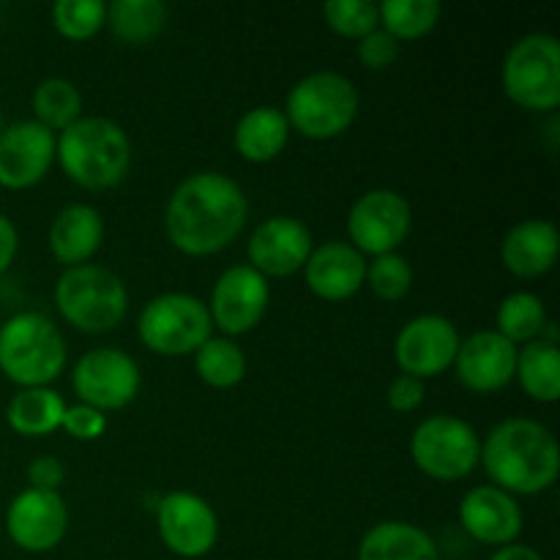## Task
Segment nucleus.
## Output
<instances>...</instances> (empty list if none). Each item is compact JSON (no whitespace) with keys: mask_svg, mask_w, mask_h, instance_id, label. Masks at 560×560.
Returning a JSON list of instances; mask_svg holds the SVG:
<instances>
[{"mask_svg":"<svg viewBox=\"0 0 560 560\" xmlns=\"http://www.w3.org/2000/svg\"><path fill=\"white\" fill-rule=\"evenodd\" d=\"M312 233L301 219L271 217L260 222L246 244L249 266L262 277H290L301 271L312 255Z\"/></svg>","mask_w":560,"mask_h":560,"instance_id":"f3484780","label":"nucleus"},{"mask_svg":"<svg viewBox=\"0 0 560 560\" xmlns=\"http://www.w3.org/2000/svg\"><path fill=\"white\" fill-rule=\"evenodd\" d=\"M459 523L481 545L506 547L523 534V509L509 492L481 485L465 492L459 503Z\"/></svg>","mask_w":560,"mask_h":560,"instance_id":"6ab92c4d","label":"nucleus"},{"mask_svg":"<svg viewBox=\"0 0 560 560\" xmlns=\"http://www.w3.org/2000/svg\"><path fill=\"white\" fill-rule=\"evenodd\" d=\"M211 312L197 295L164 293L142 306L137 334L153 353L189 355L211 339Z\"/></svg>","mask_w":560,"mask_h":560,"instance_id":"6e6552de","label":"nucleus"},{"mask_svg":"<svg viewBox=\"0 0 560 560\" xmlns=\"http://www.w3.org/2000/svg\"><path fill=\"white\" fill-rule=\"evenodd\" d=\"M167 9L162 0H113L107 5V25L126 44H148L162 33Z\"/></svg>","mask_w":560,"mask_h":560,"instance_id":"bb28decb","label":"nucleus"},{"mask_svg":"<svg viewBox=\"0 0 560 560\" xmlns=\"http://www.w3.org/2000/svg\"><path fill=\"white\" fill-rule=\"evenodd\" d=\"M503 91L514 104L550 113L560 104V44L552 33L523 36L503 60Z\"/></svg>","mask_w":560,"mask_h":560,"instance_id":"0eeeda50","label":"nucleus"},{"mask_svg":"<svg viewBox=\"0 0 560 560\" xmlns=\"http://www.w3.org/2000/svg\"><path fill=\"white\" fill-rule=\"evenodd\" d=\"M490 560H545V558L528 545H506L501 547V550H495V556Z\"/></svg>","mask_w":560,"mask_h":560,"instance_id":"ea45409f","label":"nucleus"},{"mask_svg":"<svg viewBox=\"0 0 560 560\" xmlns=\"http://www.w3.org/2000/svg\"><path fill=\"white\" fill-rule=\"evenodd\" d=\"M55 162V135L36 120L3 126L0 131V186L31 189Z\"/></svg>","mask_w":560,"mask_h":560,"instance_id":"dca6fc26","label":"nucleus"},{"mask_svg":"<svg viewBox=\"0 0 560 560\" xmlns=\"http://www.w3.org/2000/svg\"><path fill=\"white\" fill-rule=\"evenodd\" d=\"M355 55H359V60L366 69H388V66H394V60L399 58V42L394 36H388L383 27H375V31L366 33L364 38H359Z\"/></svg>","mask_w":560,"mask_h":560,"instance_id":"f704fd0d","label":"nucleus"},{"mask_svg":"<svg viewBox=\"0 0 560 560\" xmlns=\"http://www.w3.org/2000/svg\"><path fill=\"white\" fill-rule=\"evenodd\" d=\"M0 131H3V120H0Z\"/></svg>","mask_w":560,"mask_h":560,"instance_id":"a19ab883","label":"nucleus"},{"mask_svg":"<svg viewBox=\"0 0 560 560\" xmlns=\"http://www.w3.org/2000/svg\"><path fill=\"white\" fill-rule=\"evenodd\" d=\"M60 430H66L77 441H96L107 432V416L88 405H74V408H66Z\"/></svg>","mask_w":560,"mask_h":560,"instance_id":"c9c22d12","label":"nucleus"},{"mask_svg":"<svg viewBox=\"0 0 560 560\" xmlns=\"http://www.w3.org/2000/svg\"><path fill=\"white\" fill-rule=\"evenodd\" d=\"M498 328L501 337H506L512 345H528L541 339V331L550 323L545 310V301L534 293H512L498 306Z\"/></svg>","mask_w":560,"mask_h":560,"instance_id":"c85d7f7f","label":"nucleus"},{"mask_svg":"<svg viewBox=\"0 0 560 560\" xmlns=\"http://www.w3.org/2000/svg\"><path fill=\"white\" fill-rule=\"evenodd\" d=\"M195 370L211 388H233L246 375V355L233 339L211 337L195 353Z\"/></svg>","mask_w":560,"mask_h":560,"instance_id":"c756f323","label":"nucleus"},{"mask_svg":"<svg viewBox=\"0 0 560 560\" xmlns=\"http://www.w3.org/2000/svg\"><path fill=\"white\" fill-rule=\"evenodd\" d=\"M359 104V91L348 77L339 71H315L290 88L282 113L290 129H299L310 140H331L350 129Z\"/></svg>","mask_w":560,"mask_h":560,"instance_id":"423d86ee","label":"nucleus"},{"mask_svg":"<svg viewBox=\"0 0 560 560\" xmlns=\"http://www.w3.org/2000/svg\"><path fill=\"white\" fill-rule=\"evenodd\" d=\"M66 479V468L60 465V459L49 457H36L31 465H27V481H31L33 490H47V492H58V487L63 485Z\"/></svg>","mask_w":560,"mask_h":560,"instance_id":"4c0bfd02","label":"nucleus"},{"mask_svg":"<svg viewBox=\"0 0 560 560\" xmlns=\"http://www.w3.org/2000/svg\"><path fill=\"white\" fill-rule=\"evenodd\" d=\"M271 301L268 279L252 266H233L217 279L211 293V323L230 337L252 331Z\"/></svg>","mask_w":560,"mask_h":560,"instance_id":"4468645a","label":"nucleus"},{"mask_svg":"<svg viewBox=\"0 0 560 560\" xmlns=\"http://www.w3.org/2000/svg\"><path fill=\"white\" fill-rule=\"evenodd\" d=\"M16 249H20V235H16L14 222L5 213H0V273L9 271L14 262Z\"/></svg>","mask_w":560,"mask_h":560,"instance_id":"58836bf2","label":"nucleus"},{"mask_svg":"<svg viewBox=\"0 0 560 560\" xmlns=\"http://www.w3.org/2000/svg\"><path fill=\"white\" fill-rule=\"evenodd\" d=\"M479 463L498 490L539 495L558 481L560 448L556 435L539 421L506 419L481 443Z\"/></svg>","mask_w":560,"mask_h":560,"instance_id":"f03ea898","label":"nucleus"},{"mask_svg":"<svg viewBox=\"0 0 560 560\" xmlns=\"http://www.w3.org/2000/svg\"><path fill=\"white\" fill-rule=\"evenodd\" d=\"M55 156L74 184L109 189L129 173L131 142L124 126L102 115H85L55 137Z\"/></svg>","mask_w":560,"mask_h":560,"instance_id":"7ed1b4c3","label":"nucleus"},{"mask_svg":"<svg viewBox=\"0 0 560 560\" xmlns=\"http://www.w3.org/2000/svg\"><path fill=\"white\" fill-rule=\"evenodd\" d=\"M52 25L71 42H85L107 25V5L102 0H58L52 5Z\"/></svg>","mask_w":560,"mask_h":560,"instance_id":"2f4dec72","label":"nucleus"},{"mask_svg":"<svg viewBox=\"0 0 560 560\" xmlns=\"http://www.w3.org/2000/svg\"><path fill=\"white\" fill-rule=\"evenodd\" d=\"M558 230L547 219H525L514 224L501 244L503 266L514 277L534 279L550 271L558 260Z\"/></svg>","mask_w":560,"mask_h":560,"instance_id":"412c9836","label":"nucleus"},{"mask_svg":"<svg viewBox=\"0 0 560 560\" xmlns=\"http://www.w3.org/2000/svg\"><path fill=\"white\" fill-rule=\"evenodd\" d=\"M33 113H36L33 120L52 135L69 129L74 120L82 118L80 88L63 77H49V80L38 82V88L33 91Z\"/></svg>","mask_w":560,"mask_h":560,"instance_id":"cd10ccee","label":"nucleus"},{"mask_svg":"<svg viewBox=\"0 0 560 560\" xmlns=\"http://www.w3.org/2000/svg\"><path fill=\"white\" fill-rule=\"evenodd\" d=\"M386 399L392 405V410H397V413H410V410H416L424 402V381L402 372V375H397L392 381Z\"/></svg>","mask_w":560,"mask_h":560,"instance_id":"e433bc0d","label":"nucleus"},{"mask_svg":"<svg viewBox=\"0 0 560 560\" xmlns=\"http://www.w3.org/2000/svg\"><path fill=\"white\" fill-rule=\"evenodd\" d=\"M159 539L180 558H202L219 539L217 512L195 492H170L156 506Z\"/></svg>","mask_w":560,"mask_h":560,"instance_id":"f8f14e48","label":"nucleus"},{"mask_svg":"<svg viewBox=\"0 0 560 560\" xmlns=\"http://www.w3.org/2000/svg\"><path fill=\"white\" fill-rule=\"evenodd\" d=\"M441 3L438 0H386L377 5L381 25L388 36L399 38H421L438 25L441 20Z\"/></svg>","mask_w":560,"mask_h":560,"instance_id":"7c9ffc66","label":"nucleus"},{"mask_svg":"<svg viewBox=\"0 0 560 560\" xmlns=\"http://www.w3.org/2000/svg\"><path fill=\"white\" fill-rule=\"evenodd\" d=\"M364 282L370 284L372 293L383 301H399L410 293V284H413V268L397 252H388V255L375 257L372 262H366V277Z\"/></svg>","mask_w":560,"mask_h":560,"instance_id":"473e14b6","label":"nucleus"},{"mask_svg":"<svg viewBox=\"0 0 560 560\" xmlns=\"http://www.w3.org/2000/svg\"><path fill=\"white\" fill-rule=\"evenodd\" d=\"M457 377L465 388L476 394H492L506 388L514 381L517 370V345L509 342L495 328L470 334L468 339H459Z\"/></svg>","mask_w":560,"mask_h":560,"instance_id":"a211bd4d","label":"nucleus"},{"mask_svg":"<svg viewBox=\"0 0 560 560\" xmlns=\"http://www.w3.org/2000/svg\"><path fill=\"white\" fill-rule=\"evenodd\" d=\"M323 16L331 31H337L339 36L355 38V42L381 27L377 3L372 0H328L323 5Z\"/></svg>","mask_w":560,"mask_h":560,"instance_id":"72a5a7b5","label":"nucleus"},{"mask_svg":"<svg viewBox=\"0 0 560 560\" xmlns=\"http://www.w3.org/2000/svg\"><path fill=\"white\" fill-rule=\"evenodd\" d=\"M71 386L88 408H96L102 413L120 410L140 392V366L129 353L118 348L88 350L77 361Z\"/></svg>","mask_w":560,"mask_h":560,"instance_id":"9d476101","label":"nucleus"},{"mask_svg":"<svg viewBox=\"0 0 560 560\" xmlns=\"http://www.w3.org/2000/svg\"><path fill=\"white\" fill-rule=\"evenodd\" d=\"M69 528V509L58 492L25 490L9 503L5 534L20 550L49 552L63 541Z\"/></svg>","mask_w":560,"mask_h":560,"instance_id":"2eb2a0df","label":"nucleus"},{"mask_svg":"<svg viewBox=\"0 0 560 560\" xmlns=\"http://www.w3.org/2000/svg\"><path fill=\"white\" fill-rule=\"evenodd\" d=\"M104 238L102 213L85 202L66 206L49 224V252L66 268L85 266Z\"/></svg>","mask_w":560,"mask_h":560,"instance_id":"4be33fe9","label":"nucleus"},{"mask_svg":"<svg viewBox=\"0 0 560 560\" xmlns=\"http://www.w3.org/2000/svg\"><path fill=\"white\" fill-rule=\"evenodd\" d=\"M459 350V334L448 317L443 315H419L405 323L402 331L394 342V355L405 375L419 381L438 377L454 364Z\"/></svg>","mask_w":560,"mask_h":560,"instance_id":"ddd939ff","label":"nucleus"},{"mask_svg":"<svg viewBox=\"0 0 560 560\" xmlns=\"http://www.w3.org/2000/svg\"><path fill=\"white\" fill-rule=\"evenodd\" d=\"M249 202L224 173H195L175 186L164 211V230L175 249L191 257L222 252L244 230Z\"/></svg>","mask_w":560,"mask_h":560,"instance_id":"f257e3e1","label":"nucleus"},{"mask_svg":"<svg viewBox=\"0 0 560 560\" xmlns=\"http://www.w3.org/2000/svg\"><path fill=\"white\" fill-rule=\"evenodd\" d=\"M66 339L42 312H20L0 326V372L20 388H44L63 372Z\"/></svg>","mask_w":560,"mask_h":560,"instance_id":"20e7f679","label":"nucleus"},{"mask_svg":"<svg viewBox=\"0 0 560 560\" xmlns=\"http://www.w3.org/2000/svg\"><path fill=\"white\" fill-rule=\"evenodd\" d=\"M481 443L474 427L457 416H430L410 438V457L435 481H457L474 474Z\"/></svg>","mask_w":560,"mask_h":560,"instance_id":"1a4fd4ad","label":"nucleus"},{"mask_svg":"<svg viewBox=\"0 0 560 560\" xmlns=\"http://www.w3.org/2000/svg\"><path fill=\"white\" fill-rule=\"evenodd\" d=\"M364 255L342 241H328V244L312 249L304 266V279L310 290L326 301H345L355 295L364 284Z\"/></svg>","mask_w":560,"mask_h":560,"instance_id":"aec40b11","label":"nucleus"},{"mask_svg":"<svg viewBox=\"0 0 560 560\" xmlns=\"http://www.w3.org/2000/svg\"><path fill=\"white\" fill-rule=\"evenodd\" d=\"M514 377L523 392L536 402H558L560 397V350L558 345L536 339L517 350Z\"/></svg>","mask_w":560,"mask_h":560,"instance_id":"a878e982","label":"nucleus"},{"mask_svg":"<svg viewBox=\"0 0 560 560\" xmlns=\"http://www.w3.org/2000/svg\"><path fill=\"white\" fill-rule=\"evenodd\" d=\"M413 224L408 197L394 189H372L353 202L348 213L350 241L361 255L381 257L405 244Z\"/></svg>","mask_w":560,"mask_h":560,"instance_id":"9b49d317","label":"nucleus"},{"mask_svg":"<svg viewBox=\"0 0 560 560\" xmlns=\"http://www.w3.org/2000/svg\"><path fill=\"white\" fill-rule=\"evenodd\" d=\"M359 560H441V556L432 536L419 525L388 520L366 530L359 545Z\"/></svg>","mask_w":560,"mask_h":560,"instance_id":"5701e85b","label":"nucleus"},{"mask_svg":"<svg viewBox=\"0 0 560 560\" xmlns=\"http://www.w3.org/2000/svg\"><path fill=\"white\" fill-rule=\"evenodd\" d=\"M55 304L69 326L85 334H104L124 320L129 293L118 273L85 262L60 273L55 284Z\"/></svg>","mask_w":560,"mask_h":560,"instance_id":"39448f33","label":"nucleus"},{"mask_svg":"<svg viewBox=\"0 0 560 560\" xmlns=\"http://www.w3.org/2000/svg\"><path fill=\"white\" fill-rule=\"evenodd\" d=\"M66 402L52 388H20L9 399L5 421L11 430L22 438H44L49 432L60 430L63 424Z\"/></svg>","mask_w":560,"mask_h":560,"instance_id":"393cba45","label":"nucleus"},{"mask_svg":"<svg viewBox=\"0 0 560 560\" xmlns=\"http://www.w3.org/2000/svg\"><path fill=\"white\" fill-rule=\"evenodd\" d=\"M290 137V124L284 118L282 109L271 107V104H262V107L249 109V113L241 115V120L235 124L233 142L235 151L246 159V162H271L279 153L284 151Z\"/></svg>","mask_w":560,"mask_h":560,"instance_id":"b1692460","label":"nucleus"}]
</instances>
